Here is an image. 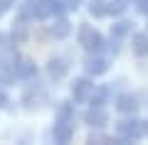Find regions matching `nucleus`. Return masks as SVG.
Here are the masks:
<instances>
[{"mask_svg": "<svg viewBox=\"0 0 148 145\" xmlns=\"http://www.w3.org/2000/svg\"><path fill=\"white\" fill-rule=\"evenodd\" d=\"M131 108H136V101L131 96H123L121 99V111H131Z\"/></svg>", "mask_w": 148, "mask_h": 145, "instance_id": "nucleus-3", "label": "nucleus"}, {"mask_svg": "<svg viewBox=\"0 0 148 145\" xmlns=\"http://www.w3.org/2000/svg\"><path fill=\"white\" fill-rule=\"evenodd\" d=\"M133 44H136V52L138 54H146L148 52V37L146 35H136V37H133Z\"/></svg>", "mask_w": 148, "mask_h": 145, "instance_id": "nucleus-1", "label": "nucleus"}, {"mask_svg": "<svg viewBox=\"0 0 148 145\" xmlns=\"http://www.w3.org/2000/svg\"><path fill=\"white\" fill-rule=\"evenodd\" d=\"M121 133L128 135V138H138V135H141V130H138L136 123H126V125H121Z\"/></svg>", "mask_w": 148, "mask_h": 145, "instance_id": "nucleus-2", "label": "nucleus"}, {"mask_svg": "<svg viewBox=\"0 0 148 145\" xmlns=\"http://www.w3.org/2000/svg\"><path fill=\"white\" fill-rule=\"evenodd\" d=\"M146 130H148V125H146Z\"/></svg>", "mask_w": 148, "mask_h": 145, "instance_id": "nucleus-5", "label": "nucleus"}, {"mask_svg": "<svg viewBox=\"0 0 148 145\" xmlns=\"http://www.w3.org/2000/svg\"><path fill=\"white\" fill-rule=\"evenodd\" d=\"M136 3H138V10L148 15V0H136Z\"/></svg>", "mask_w": 148, "mask_h": 145, "instance_id": "nucleus-4", "label": "nucleus"}]
</instances>
